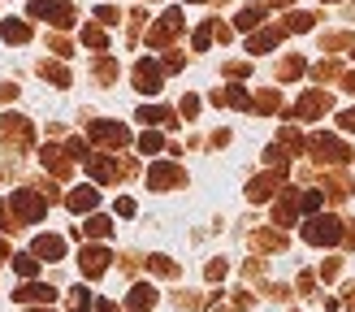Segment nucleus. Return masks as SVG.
Instances as JSON below:
<instances>
[{"instance_id":"obj_18","label":"nucleus","mask_w":355,"mask_h":312,"mask_svg":"<svg viewBox=\"0 0 355 312\" xmlns=\"http://www.w3.org/2000/svg\"><path fill=\"white\" fill-rule=\"evenodd\" d=\"M273 217H277V225H291V221L299 217V200L291 196V191H286V196L277 200V208H273Z\"/></svg>"},{"instance_id":"obj_34","label":"nucleus","mask_w":355,"mask_h":312,"mask_svg":"<svg viewBox=\"0 0 355 312\" xmlns=\"http://www.w3.org/2000/svg\"><path fill=\"white\" fill-rule=\"evenodd\" d=\"M139 121H148V126H156V121H169L165 109H139Z\"/></svg>"},{"instance_id":"obj_15","label":"nucleus","mask_w":355,"mask_h":312,"mask_svg":"<svg viewBox=\"0 0 355 312\" xmlns=\"http://www.w3.org/2000/svg\"><path fill=\"white\" fill-rule=\"evenodd\" d=\"M92 135H96V139H104V144H113V148L130 144V130H126V126H104V121H100V126H92Z\"/></svg>"},{"instance_id":"obj_28","label":"nucleus","mask_w":355,"mask_h":312,"mask_svg":"<svg viewBox=\"0 0 355 312\" xmlns=\"http://www.w3.org/2000/svg\"><path fill=\"white\" fill-rule=\"evenodd\" d=\"M277 74H282V78H299V74H304V61H299V57H286Z\"/></svg>"},{"instance_id":"obj_40","label":"nucleus","mask_w":355,"mask_h":312,"mask_svg":"<svg viewBox=\"0 0 355 312\" xmlns=\"http://www.w3.org/2000/svg\"><path fill=\"white\" fill-rule=\"evenodd\" d=\"M338 121H343V130H347V135H355V109H347Z\"/></svg>"},{"instance_id":"obj_11","label":"nucleus","mask_w":355,"mask_h":312,"mask_svg":"<svg viewBox=\"0 0 355 312\" xmlns=\"http://www.w3.org/2000/svg\"><path fill=\"white\" fill-rule=\"evenodd\" d=\"M78 265H83V273H87V277H100L104 269H109V252H104V248H87Z\"/></svg>"},{"instance_id":"obj_10","label":"nucleus","mask_w":355,"mask_h":312,"mask_svg":"<svg viewBox=\"0 0 355 312\" xmlns=\"http://www.w3.org/2000/svg\"><path fill=\"white\" fill-rule=\"evenodd\" d=\"M148 182H152V191H165V187H178V182H182V169H178V165H152V173H148Z\"/></svg>"},{"instance_id":"obj_25","label":"nucleus","mask_w":355,"mask_h":312,"mask_svg":"<svg viewBox=\"0 0 355 312\" xmlns=\"http://www.w3.org/2000/svg\"><path fill=\"white\" fill-rule=\"evenodd\" d=\"M312 74H316V83H329V78H343V69H338V61H321Z\"/></svg>"},{"instance_id":"obj_1","label":"nucleus","mask_w":355,"mask_h":312,"mask_svg":"<svg viewBox=\"0 0 355 312\" xmlns=\"http://www.w3.org/2000/svg\"><path fill=\"white\" fill-rule=\"evenodd\" d=\"M347 230H343V221L338 217H308V225H304V239L312 243V248H334V243H338Z\"/></svg>"},{"instance_id":"obj_4","label":"nucleus","mask_w":355,"mask_h":312,"mask_svg":"<svg viewBox=\"0 0 355 312\" xmlns=\"http://www.w3.org/2000/svg\"><path fill=\"white\" fill-rule=\"evenodd\" d=\"M329 109H334V100H329L325 92H308V96L291 109V117H295V121H308V117H325Z\"/></svg>"},{"instance_id":"obj_21","label":"nucleus","mask_w":355,"mask_h":312,"mask_svg":"<svg viewBox=\"0 0 355 312\" xmlns=\"http://www.w3.org/2000/svg\"><path fill=\"white\" fill-rule=\"evenodd\" d=\"M13 269L22 273V277H35V273H40V256H35V252H26V256H13Z\"/></svg>"},{"instance_id":"obj_39","label":"nucleus","mask_w":355,"mask_h":312,"mask_svg":"<svg viewBox=\"0 0 355 312\" xmlns=\"http://www.w3.org/2000/svg\"><path fill=\"white\" fill-rule=\"evenodd\" d=\"M208 277H212V282H217V277H225V260H212V265H208Z\"/></svg>"},{"instance_id":"obj_23","label":"nucleus","mask_w":355,"mask_h":312,"mask_svg":"<svg viewBox=\"0 0 355 312\" xmlns=\"http://www.w3.org/2000/svg\"><path fill=\"white\" fill-rule=\"evenodd\" d=\"M325 187H329V196H334V200H347V196H351V178H347V173H334Z\"/></svg>"},{"instance_id":"obj_36","label":"nucleus","mask_w":355,"mask_h":312,"mask_svg":"<svg viewBox=\"0 0 355 312\" xmlns=\"http://www.w3.org/2000/svg\"><path fill=\"white\" fill-rule=\"evenodd\" d=\"M208 40H212V26H200V31H195V48H200V52L208 48Z\"/></svg>"},{"instance_id":"obj_14","label":"nucleus","mask_w":355,"mask_h":312,"mask_svg":"<svg viewBox=\"0 0 355 312\" xmlns=\"http://www.w3.org/2000/svg\"><path fill=\"white\" fill-rule=\"evenodd\" d=\"M52 286H40V282H31V286H22V291H13V300H22V304H48L52 300Z\"/></svg>"},{"instance_id":"obj_12","label":"nucleus","mask_w":355,"mask_h":312,"mask_svg":"<svg viewBox=\"0 0 355 312\" xmlns=\"http://www.w3.org/2000/svg\"><path fill=\"white\" fill-rule=\"evenodd\" d=\"M35 256H44V260H61L65 256V243L57 234H40L35 239Z\"/></svg>"},{"instance_id":"obj_41","label":"nucleus","mask_w":355,"mask_h":312,"mask_svg":"<svg viewBox=\"0 0 355 312\" xmlns=\"http://www.w3.org/2000/svg\"><path fill=\"white\" fill-rule=\"evenodd\" d=\"M117 213L121 217H135V200H117Z\"/></svg>"},{"instance_id":"obj_38","label":"nucleus","mask_w":355,"mask_h":312,"mask_svg":"<svg viewBox=\"0 0 355 312\" xmlns=\"http://www.w3.org/2000/svg\"><path fill=\"white\" fill-rule=\"evenodd\" d=\"M195 113H200V100L187 96V100H182V117H195Z\"/></svg>"},{"instance_id":"obj_20","label":"nucleus","mask_w":355,"mask_h":312,"mask_svg":"<svg viewBox=\"0 0 355 312\" xmlns=\"http://www.w3.org/2000/svg\"><path fill=\"white\" fill-rule=\"evenodd\" d=\"M0 35H5L9 44H26V40H31V31H26V22H13V17H9L5 26H0Z\"/></svg>"},{"instance_id":"obj_27","label":"nucleus","mask_w":355,"mask_h":312,"mask_svg":"<svg viewBox=\"0 0 355 312\" xmlns=\"http://www.w3.org/2000/svg\"><path fill=\"white\" fill-rule=\"evenodd\" d=\"M282 234H273V230H260V234H252V248H282Z\"/></svg>"},{"instance_id":"obj_42","label":"nucleus","mask_w":355,"mask_h":312,"mask_svg":"<svg viewBox=\"0 0 355 312\" xmlns=\"http://www.w3.org/2000/svg\"><path fill=\"white\" fill-rule=\"evenodd\" d=\"M343 87H347L351 96H355V69H351V74H343Z\"/></svg>"},{"instance_id":"obj_35","label":"nucleus","mask_w":355,"mask_h":312,"mask_svg":"<svg viewBox=\"0 0 355 312\" xmlns=\"http://www.w3.org/2000/svg\"><path fill=\"white\" fill-rule=\"evenodd\" d=\"M44 74H48L52 83H69V74H65V69H61V65H44Z\"/></svg>"},{"instance_id":"obj_22","label":"nucleus","mask_w":355,"mask_h":312,"mask_svg":"<svg viewBox=\"0 0 355 312\" xmlns=\"http://www.w3.org/2000/svg\"><path fill=\"white\" fill-rule=\"evenodd\" d=\"M277 40H282V31H260V35H252V44H247V48H252V52H269Z\"/></svg>"},{"instance_id":"obj_24","label":"nucleus","mask_w":355,"mask_h":312,"mask_svg":"<svg viewBox=\"0 0 355 312\" xmlns=\"http://www.w3.org/2000/svg\"><path fill=\"white\" fill-rule=\"evenodd\" d=\"M321 204H325L321 191H304V196H299V213H316Z\"/></svg>"},{"instance_id":"obj_8","label":"nucleus","mask_w":355,"mask_h":312,"mask_svg":"<svg viewBox=\"0 0 355 312\" xmlns=\"http://www.w3.org/2000/svg\"><path fill=\"white\" fill-rule=\"evenodd\" d=\"M83 161H87V169H92V173H96L100 182H117L121 173H126V165L109 161V156H83Z\"/></svg>"},{"instance_id":"obj_19","label":"nucleus","mask_w":355,"mask_h":312,"mask_svg":"<svg viewBox=\"0 0 355 312\" xmlns=\"http://www.w3.org/2000/svg\"><path fill=\"white\" fill-rule=\"evenodd\" d=\"M83 234H92V239H109L113 234V225H109V217H92L87 225H78V239Z\"/></svg>"},{"instance_id":"obj_32","label":"nucleus","mask_w":355,"mask_h":312,"mask_svg":"<svg viewBox=\"0 0 355 312\" xmlns=\"http://www.w3.org/2000/svg\"><path fill=\"white\" fill-rule=\"evenodd\" d=\"M69 312H92V291L74 286V308H69Z\"/></svg>"},{"instance_id":"obj_2","label":"nucleus","mask_w":355,"mask_h":312,"mask_svg":"<svg viewBox=\"0 0 355 312\" xmlns=\"http://www.w3.org/2000/svg\"><path fill=\"white\" fill-rule=\"evenodd\" d=\"M316 161H329V165H347L351 161V148L343 144V139H334V135H308V144H304Z\"/></svg>"},{"instance_id":"obj_30","label":"nucleus","mask_w":355,"mask_h":312,"mask_svg":"<svg viewBox=\"0 0 355 312\" xmlns=\"http://www.w3.org/2000/svg\"><path fill=\"white\" fill-rule=\"evenodd\" d=\"M83 44H92V48H104L109 40H104V31H100V26H83Z\"/></svg>"},{"instance_id":"obj_16","label":"nucleus","mask_w":355,"mask_h":312,"mask_svg":"<svg viewBox=\"0 0 355 312\" xmlns=\"http://www.w3.org/2000/svg\"><path fill=\"white\" fill-rule=\"evenodd\" d=\"M96 204H100V196H96V187H78L74 196H69V208H74V213H92Z\"/></svg>"},{"instance_id":"obj_7","label":"nucleus","mask_w":355,"mask_h":312,"mask_svg":"<svg viewBox=\"0 0 355 312\" xmlns=\"http://www.w3.org/2000/svg\"><path fill=\"white\" fill-rule=\"evenodd\" d=\"M282 182H286V169H273V173H264V178H256L252 187H247V196H252L256 204H264V200H269Z\"/></svg>"},{"instance_id":"obj_44","label":"nucleus","mask_w":355,"mask_h":312,"mask_svg":"<svg viewBox=\"0 0 355 312\" xmlns=\"http://www.w3.org/2000/svg\"><path fill=\"white\" fill-rule=\"evenodd\" d=\"M100 312H117V308H113V304H109V300H100Z\"/></svg>"},{"instance_id":"obj_13","label":"nucleus","mask_w":355,"mask_h":312,"mask_svg":"<svg viewBox=\"0 0 355 312\" xmlns=\"http://www.w3.org/2000/svg\"><path fill=\"white\" fill-rule=\"evenodd\" d=\"M264 13H269V0H256V5H247V9L239 13V31L260 26V22H264Z\"/></svg>"},{"instance_id":"obj_33","label":"nucleus","mask_w":355,"mask_h":312,"mask_svg":"<svg viewBox=\"0 0 355 312\" xmlns=\"http://www.w3.org/2000/svg\"><path fill=\"white\" fill-rule=\"evenodd\" d=\"M338 269H343V260H338V256L321 260V277H325V282H334V277H338Z\"/></svg>"},{"instance_id":"obj_45","label":"nucleus","mask_w":355,"mask_h":312,"mask_svg":"<svg viewBox=\"0 0 355 312\" xmlns=\"http://www.w3.org/2000/svg\"><path fill=\"white\" fill-rule=\"evenodd\" d=\"M269 5H291V0H269Z\"/></svg>"},{"instance_id":"obj_6","label":"nucleus","mask_w":355,"mask_h":312,"mask_svg":"<svg viewBox=\"0 0 355 312\" xmlns=\"http://www.w3.org/2000/svg\"><path fill=\"white\" fill-rule=\"evenodd\" d=\"M178 26H182V13H178V9H169V13L161 17V22H156V26L148 31V44H152V48H161V44H169Z\"/></svg>"},{"instance_id":"obj_29","label":"nucleus","mask_w":355,"mask_h":312,"mask_svg":"<svg viewBox=\"0 0 355 312\" xmlns=\"http://www.w3.org/2000/svg\"><path fill=\"white\" fill-rule=\"evenodd\" d=\"M286 31H312V13H291L286 17Z\"/></svg>"},{"instance_id":"obj_43","label":"nucleus","mask_w":355,"mask_h":312,"mask_svg":"<svg viewBox=\"0 0 355 312\" xmlns=\"http://www.w3.org/2000/svg\"><path fill=\"white\" fill-rule=\"evenodd\" d=\"M347 308H351V312H355V282H351V286H347Z\"/></svg>"},{"instance_id":"obj_26","label":"nucleus","mask_w":355,"mask_h":312,"mask_svg":"<svg viewBox=\"0 0 355 312\" xmlns=\"http://www.w3.org/2000/svg\"><path fill=\"white\" fill-rule=\"evenodd\" d=\"M161 148H165V139L156 135V130H148L144 139H139V152H148V156H156V152H161Z\"/></svg>"},{"instance_id":"obj_3","label":"nucleus","mask_w":355,"mask_h":312,"mask_svg":"<svg viewBox=\"0 0 355 312\" xmlns=\"http://www.w3.org/2000/svg\"><path fill=\"white\" fill-rule=\"evenodd\" d=\"M31 17H44L52 26H69L74 22V9H69L65 0H31Z\"/></svg>"},{"instance_id":"obj_5","label":"nucleus","mask_w":355,"mask_h":312,"mask_svg":"<svg viewBox=\"0 0 355 312\" xmlns=\"http://www.w3.org/2000/svg\"><path fill=\"white\" fill-rule=\"evenodd\" d=\"M135 87H139L144 96H156V92H161V65L144 57V61L135 65Z\"/></svg>"},{"instance_id":"obj_9","label":"nucleus","mask_w":355,"mask_h":312,"mask_svg":"<svg viewBox=\"0 0 355 312\" xmlns=\"http://www.w3.org/2000/svg\"><path fill=\"white\" fill-rule=\"evenodd\" d=\"M13 213L22 217V221H35V217L44 213V200L31 196V191H13Z\"/></svg>"},{"instance_id":"obj_17","label":"nucleus","mask_w":355,"mask_h":312,"mask_svg":"<svg viewBox=\"0 0 355 312\" xmlns=\"http://www.w3.org/2000/svg\"><path fill=\"white\" fill-rule=\"evenodd\" d=\"M152 304H156V286H135V291H130V300H126L130 312H148Z\"/></svg>"},{"instance_id":"obj_31","label":"nucleus","mask_w":355,"mask_h":312,"mask_svg":"<svg viewBox=\"0 0 355 312\" xmlns=\"http://www.w3.org/2000/svg\"><path fill=\"white\" fill-rule=\"evenodd\" d=\"M148 269L165 273V277H173V273H178V265H173V260H165V256H152V260H148Z\"/></svg>"},{"instance_id":"obj_37","label":"nucleus","mask_w":355,"mask_h":312,"mask_svg":"<svg viewBox=\"0 0 355 312\" xmlns=\"http://www.w3.org/2000/svg\"><path fill=\"white\" fill-rule=\"evenodd\" d=\"M96 17H100V22H109V26H113V22H117V9H109V5H100V9H96Z\"/></svg>"}]
</instances>
